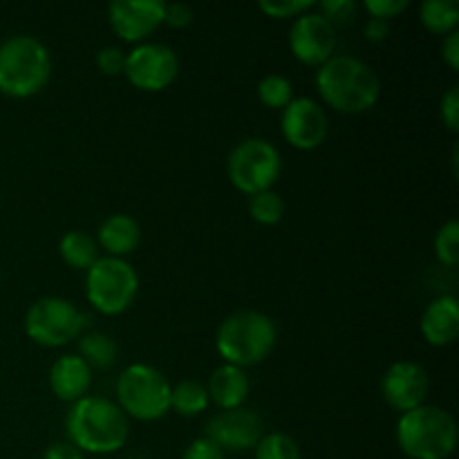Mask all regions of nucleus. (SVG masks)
<instances>
[{
	"mask_svg": "<svg viewBox=\"0 0 459 459\" xmlns=\"http://www.w3.org/2000/svg\"><path fill=\"white\" fill-rule=\"evenodd\" d=\"M282 173V157L272 142L263 137H251L236 143L229 152L227 175L229 182L251 197L255 193L272 191Z\"/></svg>",
	"mask_w": 459,
	"mask_h": 459,
	"instance_id": "nucleus-8",
	"label": "nucleus"
},
{
	"mask_svg": "<svg viewBox=\"0 0 459 459\" xmlns=\"http://www.w3.org/2000/svg\"><path fill=\"white\" fill-rule=\"evenodd\" d=\"M173 385L161 370L148 363H133L117 379V406L137 421L164 420L170 412Z\"/></svg>",
	"mask_w": 459,
	"mask_h": 459,
	"instance_id": "nucleus-6",
	"label": "nucleus"
},
{
	"mask_svg": "<svg viewBox=\"0 0 459 459\" xmlns=\"http://www.w3.org/2000/svg\"><path fill=\"white\" fill-rule=\"evenodd\" d=\"M390 36V22L381 21V18H370L366 22V39L370 43H384L385 39Z\"/></svg>",
	"mask_w": 459,
	"mask_h": 459,
	"instance_id": "nucleus-37",
	"label": "nucleus"
},
{
	"mask_svg": "<svg viewBox=\"0 0 459 459\" xmlns=\"http://www.w3.org/2000/svg\"><path fill=\"white\" fill-rule=\"evenodd\" d=\"M97 245L99 249L106 251L110 258H124L133 254L142 242V227L137 220L128 213H115L108 215L97 231Z\"/></svg>",
	"mask_w": 459,
	"mask_h": 459,
	"instance_id": "nucleus-18",
	"label": "nucleus"
},
{
	"mask_svg": "<svg viewBox=\"0 0 459 459\" xmlns=\"http://www.w3.org/2000/svg\"><path fill=\"white\" fill-rule=\"evenodd\" d=\"M49 388L56 394L58 402L76 403L88 397L92 385V370L79 354H63L49 368Z\"/></svg>",
	"mask_w": 459,
	"mask_h": 459,
	"instance_id": "nucleus-16",
	"label": "nucleus"
},
{
	"mask_svg": "<svg viewBox=\"0 0 459 459\" xmlns=\"http://www.w3.org/2000/svg\"><path fill=\"white\" fill-rule=\"evenodd\" d=\"M278 341V327L267 314L255 309L233 312L220 323L215 334V350L224 363L247 370L263 363L273 352Z\"/></svg>",
	"mask_w": 459,
	"mask_h": 459,
	"instance_id": "nucleus-3",
	"label": "nucleus"
},
{
	"mask_svg": "<svg viewBox=\"0 0 459 459\" xmlns=\"http://www.w3.org/2000/svg\"><path fill=\"white\" fill-rule=\"evenodd\" d=\"M357 9V3H352V0H325V3L316 4V12L325 16L334 27L352 21Z\"/></svg>",
	"mask_w": 459,
	"mask_h": 459,
	"instance_id": "nucleus-29",
	"label": "nucleus"
},
{
	"mask_svg": "<svg viewBox=\"0 0 459 459\" xmlns=\"http://www.w3.org/2000/svg\"><path fill=\"white\" fill-rule=\"evenodd\" d=\"M65 430L72 446L79 448L83 455H110L126 446L130 424L117 402L106 397H83L72 403L65 417Z\"/></svg>",
	"mask_w": 459,
	"mask_h": 459,
	"instance_id": "nucleus-2",
	"label": "nucleus"
},
{
	"mask_svg": "<svg viewBox=\"0 0 459 459\" xmlns=\"http://www.w3.org/2000/svg\"><path fill=\"white\" fill-rule=\"evenodd\" d=\"M394 437L408 459H448L457 446L455 417L444 408L424 403L399 417Z\"/></svg>",
	"mask_w": 459,
	"mask_h": 459,
	"instance_id": "nucleus-4",
	"label": "nucleus"
},
{
	"mask_svg": "<svg viewBox=\"0 0 459 459\" xmlns=\"http://www.w3.org/2000/svg\"><path fill=\"white\" fill-rule=\"evenodd\" d=\"M439 115H442L444 126H446L451 133H459V88L457 85L448 88L446 94L442 97V103H439Z\"/></svg>",
	"mask_w": 459,
	"mask_h": 459,
	"instance_id": "nucleus-32",
	"label": "nucleus"
},
{
	"mask_svg": "<svg viewBox=\"0 0 459 459\" xmlns=\"http://www.w3.org/2000/svg\"><path fill=\"white\" fill-rule=\"evenodd\" d=\"M258 99L269 110H285L294 101V85L282 74H267L258 81Z\"/></svg>",
	"mask_w": 459,
	"mask_h": 459,
	"instance_id": "nucleus-24",
	"label": "nucleus"
},
{
	"mask_svg": "<svg viewBox=\"0 0 459 459\" xmlns=\"http://www.w3.org/2000/svg\"><path fill=\"white\" fill-rule=\"evenodd\" d=\"M442 58L453 72L459 70V31H453L442 43Z\"/></svg>",
	"mask_w": 459,
	"mask_h": 459,
	"instance_id": "nucleus-35",
	"label": "nucleus"
},
{
	"mask_svg": "<svg viewBox=\"0 0 459 459\" xmlns=\"http://www.w3.org/2000/svg\"><path fill=\"white\" fill-rule=\"evenodd\" d=\"M249 215L263 227H276L285 215V202L276 191H263L249 197Z\"/></svg>",
	"mask_w": 459,
	"mask_h": 459,
	"instance_id": "nucleus-25",
	"label": "nucleus"
},
{
	"mask_svg": "<svg viewBox=\"0 0 459 459\" xmlns=\"http://www.w3.org/2000/svg\"><path fill=\"white\" fill-rule=\"evenodd\" d=\"M420 21L430 34H453L459 25V3L457 0H426L420 7Z\"/></svg>",
	"mask_w": 459,
	"mask_h": 459,
	"instance_id": "nucleus-22",
	"label": "nucleus"
},
{
	"mask_svg": "<svg viewBox=\"0 0 459 459\" xmlns=\"http://www.w3.org/2000/svg\"><path fill=\"white\" fill-rule=\"evenodd\" d=\"M421 336L433 348H446L455 343L459 334V300L455 296H437L426 305L421 314Z\"/></svg>",
	"mask_w": 459,
	"mask_h": 459,
	"instance_id": "nucleus-17",
	"label": "nucleus"
},
{
	"mask_svg": "<svg viewBox=\"0 0 459 459\" xmlns=\"http://www.w3.org/2000/svg\"><path fill=\"white\" fill-rule=\"evenodd\" d=\"M316 90L323 101L341 115H363L381 97V81L366 61L334 54L316 72Z\"/></svg>",
	"mask_w": 459,
	"mask_h": 459,
	"instance_id": "nucleus-1",
	"label": "nucleus"
},
{
	"mask_svg": "<svg viewBox=\"0 0 459 459\" xmlns=\"http://www.w3.org/2000/svg\"><path fill=\"white\" fill-rule=\"evenodd\" d=\"M435 258L444 264V267L453 269L459 263V222L457 220H448L446 224H442L435 236L433 242Z\"/></svg>",
	"mask_w": 459,
	"mask_h": 459,
	"instance_id": "nucleus-27",
	"label": "nucleus"
},
{
	"mask_svg": "<svg viewBox=\"0 0 459 459\" xmlns=\"http://www.w3.org/2000/svg\"><path fill=\"white\" fill-rule=\"evenodd\" d=\"M43 459H85L83 453L76 446H72L70 442H54L52 446H48Z\"/></svg>",
	"mask_w": 459,
	"mask_h": 459,
	"instance_id": "nucleus-36",
	"label": "nucleus"
},
{
	"mask_svg": "<svg viewBox=\"0 0 459 459\" xmlns=\"http://www.w3.org/2000/svg\"><path fill=\"white\" fill-rule=\"evenodd\" d=\"M209 399L220 408V411H233V408L245 406L247 397H249V377L242 368L229 366L222 363L213 375L209 377Z\"/></svg>",
	"mask_w": 459,
	"mask_h": 459,
	"instance_id": "nucleus-19",
	"label": "nucleus"
},
{
	"mask_svg": "<svg viewBox=\"0 0 459 459\" xmlns=\"http://www.w3.org/2000/svg\"><path fill=\"white\" fill-rule=\"evenodd\" d=\"M94 63H97V70L106 76H119L124 74L126 67V52L124 49L115 48V45H108V48H101L94 56Z\"/></svg>",
	"mask_w": 459,
	"mask_h": 459,
	"instance_id": "nucleus-30",
	"label": "nucleus"
},
{
	"mask_svg": "<svg viewBox=\"0 0 459 459\" xmlns=\"http://www.w3.org/2000/svg\"><path fill=\"white\" fill-rule=\"evenodd\" d=\"M179 61L173 48L164 43H139L126 54L124 74L142 92H161L178 79Z\"/></svg>",
	"mask_w": 459,
	"mask_h": 459,
	"instance_id": "nucleus-10",
	"label": "nucleus"
},
{
	"mask_svg": "<svg viewBox=\"0 0 459 459\" xmlns=\"http://www.w3.org/2000/svg\"><path fill=\"white\" fill-rule=\"evenodd\" d=\"M408 0H366L363 9L370 13V18H381V21H388L390 18H397L399 13L408 9Z\"/></svg>",
	"mask_w": 459,
	"mask_h": 459,
	"instance_id": "nucleus-31",
	"label": "nucleus"
},
{
	"mask_svg": "<svg viewBox=\"0 0 459 459\" xmlns=\"http://www.w3.org/2000/svg\"><path fill=\"white\" fill-rule=\"evenodd\" d=\"M58 255H61L63 263L72 269H79V272H88L94 263H97L101 255H99V245L90 233L79 231H67L65 236L58 242Z\"/></svg>",
	"mask_w": 459,
	"mask_h": 459,
	"instance_id": "nucleus-20",
	"label": "nucleus"
},
{
	"mask_svg": "<svg viewBox=\"0 0 459 459\" xmlns=\"http://www.w3.org/2000/svg\"><path fill=\"white\" fill-rule=\"evenodd\" d=\"M430 379L424 366L415 361H394L381 379L384 402L397 412H411L424 406L429 397Z\"/></svg>",
	"mask_w": 459,
	"mask_h": 459,
	"instance_id": "nucleus-14",
	"label": "nucleus"
},
{
	"mask_svg": "<svg viewBox=\"0 0 459 459\" xmlns=\"http://www.w3.org/2000/svg\"><path fill=\"white\" fill-rule=\"evenodd\" d=\"M164 0H115L108 7V21L121 40L139 45L164 25Z\"/></svg>",
	"mask_w": 459,
	"mask_h": 459,
	"instance_id": "nucleus-15",
	"label": "nucleus"
},
{
	"mask_svg": "<svg viewBox=\"0 0 459 459\" xmlns=\"http://www.w3.org/2000/svg\"><path fill=\"white\" fill-rule=\"evenodd\" d=\"M224 455H227V453H224L218 444L211 442L209 437H200L195 439V442L188 444L182 459H224Z\"/></svg>",
	"mask_w": 459,
	"mask_h": 459,
	"instance_id": "nucleus-34",
	"label": "nucleus"
},
{
	"mask_svg": "<svg viewBox=\"0 0 459 459\" xmlns=\"http://www.w3.org/2000/svg\"><path fill=\"white\" fill-rule=\"evenodd\" d=\"M334 48L336 27L325 16H321L316 7L294 18L290 30V49L296 61L303 65L321 67L334 56Z\"/></svg>",
	"mask_w": 459,
	"mask_h": 459,
	"instance_id": "nucleus-11",
	"label": "nucleus"
},
{
	"mask_svg": "<svg viewBox=\"0 0 459 459\" xmlns=\"http://www.w3.org/2000/svg\"><path fill=\"white\" fill-rule=\"evenodd\" d=\"M83 327V312L72 300L58 296L39 299L25 314V334L40 348H63L79 339Z\"/></svg>",
	"mask_w": 459,
	"mask_h": 459,
	"instance_id": "nucleus-9",
	"label": "nucleus"
},
{
	"mask_svg": "<svg viewBox=\"0 0 459 459\" xmlns=\"http://www.w3.org/2000/svg\"><path fill=\"white\" fill-rule=\"evenodd\" d=\"M139 294V276L133 264L124 258L101 255L85 272V296L88 303L103 316H119Z\"/></svg>",
	"mask_w": 459,
	"mask_h": 459,
	"instance_id": "nucleus-7",
	"label": "nucleus"
},
{
	"mask_svg": "<svg viewBox=\"0 0 459 459\" xmlns=\"http://www.w3.org/2000/svg\"><path fill=\"white\" fill-rule=\"evenodd\" d=\"M263 435V420L245 406L215 412L204 426V437L218 444L224 453L251 451Z\"/></svg>",
	"mask_w": 459,
	"mask_h": 459,
	"instance_id": "nucleus-12",
	"label": "nucleus"
},
{
	"mask_svg": "<svg viewBox=\"0 0 459 459\" xmlns=\"http://www.w3.org/2000/svg\"><path fill=\"white\" fill-rule=\"evenodd\" d=\"M79 357L90 366V370H110L119 357V345L110 334L103 332H90L81 334L79 339Z\"/></svg>",
	"mask_w": 459,
	"mask_h": 459,
	"instance_id": "nucleus-21",
	"label": "nucleus"
},
{
	"mask_svg": "<svg viewBox=\"0 0 459 459\" xmlns=\"http://www.w3.org/2000/svg\"><path fill=\"white\" fill-rule=\"evenodd\" d=\"M193 18H195V13H193L191 4H186V3L169 4V3H166L164 22L169 27H173V30H184V27L191 25Z\"/></svg>",
	"mask_w": 459,
	"mask_h": 459,
	"instance_id": "nucleus-33",
	"label": "nucleus"
},
{
	"mask_svg": "<svg viewBox=\"0 0 459 459\" xmlns=\"http://www.w3.org/2000/svg\"><path fill=\"white\" fill-rule=\"evenodd\" d=\"M254 453L255 459H300L299 444L285 433H264Z\"/></svg>",
	"mask_w": 459,
	"mask_h": 459,
	"instance_id": "nucleus-26",
	"label": "nucleus"
},
{
	"mask_svg": "<svg viewBox=\"0 0 459 459\" xmlns=\"http://www.w3.org/2000/svg\"><path fill=\"white\" fill-rule=\"evenodd\" d=\"M281 130L287 143L296 151H316L327 139L330 124L321 103L299 97L282 110Z\"/></svg>",
	"mask_w": 459,
	"mask_h": 459,
	"instance_id": "nucleus-13",
	"label": "nucleus"
},
{
	"mask_svg": "<svg viewBox=\"0 0 459 459\" xmlns=\"http://www.w3.org/2000/svg\"><path fill=\"white\" fill-rule=\"evenodd\" d=\"M209 390L200 381H179L170 393V411H175L182 417H197L206 412L209 408Z\"/></svg>",
	"mask_w": 459,
	"mask_h": 459,
	"instance_id": "nucleus-23",
	"label": "nucleus"
},
{
	"mask_svg": "<svg viewBox=\"0 0 459 459\" xmlns=\"http://www.w3.org/2000/svg\"><path fill=\"white\" fill-rule=\"evenodd\" d=\"M52 76L49 49L36 36L16 34L0 43V92L12 99H30Z\"/></svg>",
	"mask_w": 459,
	"mask_h": 459,
	"instance_id": "nucleus-5",
	"label": "nucleus"
},
{
	"mask_svg": "<svg viewBox=\"0 0 459 459\" xmlns=\"http://www.w3.org/2000/svg\"><path fill=\"white\" fill-rule=\"evenodd\" d=\"M316 7L312 0H263L258 3V9L267 13L269 18H299L300 13L309 12Z\"/></svg>",
	"mask_w": 459,
	"mask_h": 459,
	"instance_id": "nucleus-28",
	"label": "nucleus"
}]
</instances>
